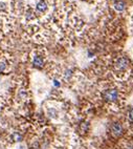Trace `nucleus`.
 <instances>
[{"label": "nucleus", "mask_w": 133, "mask_h": 149, "mask_svg": "<svg viewBox=\"0 0 133 149\" xmlns=\"http://www.w3.org/2000/svg\"><path fill=\"white\" fill-rule=\"evenodd\" d=\"M129 66V60L124 56H120L114 60V68L119 72H125Z\"/></svg>", "instance_id": "obj_1"}, {"label": "nucleus", "mask_w": 133, "mask_h": 149, "mask_svg": "<svg viewBox=\"0 0 133 149\" xmlns=\"http://www.w3.org/2000/svg\"><path fill=\"white\" fill-rule=\"evenodd\" d=\"M103 98L107 102H115L119 99V91L114 88H109L104 91Z\"/></svg>", "instance_id": "obj_2"}, {"label": "nucleus", "mask_w": 133, "mask_h": 149, "mask_svg": "<svg viewBox=\"0 0 133 149\" xmlns=\"http://www.w3.org/2000/svg\"><path fill=\"white\" fill-rule=\"evenodd\" d=\"M111 132L114 137H121L124 132V127L122 126L121 123L115 122L111 125Z\"/></svg>", "instance_id": "obj_3"}, {"label": "nucleus", "mask_w": 133, "mask_h": 149, "mask_svg": "<svg viewBox=\"0 0 133 149\" xmlns=\"http://www.w3.org/2000/svg\"><path fill=\"white\" fill-rule=\"evenodd\" d=\"M113 8H115L117 12H123L126 8L125 0H115L113 2Z\"/></svg>", "instance_id": "obj_4"}, {"label": "nucleus", "mask_w": 133, "mask_h": 149, "mask_svg": "<svg viewBox=\"0 0 133 149\" xmlns=\"http://www.w3.org/2000/svg\"><path fill=\"white\" fill-rule=\"evenodd\" d=\"M47 8V2L45 0H40L38 3H37V6H36V10L39 12V13H44V12H46Z\"/></svg>", "instance_id": "obj_5"}, {"label": "nucleus", "mask_w": 133, "mask_h": 149, "mask_svg": "<svg viewBox=\"0 0 133 149\" xmlns=\"http://www.w3.org/2000/svg\"><path fill=\"white\" fill-rule=\"evenodd\" d=\"M33 64L35 67L42 68L44 65V61H43V59H42V57H40V56H35V57H34V60H33Z\"/></svg>", "instance_id": "obj_6"}, {"label": "nucleus", "mask_w": 133, "mask_h": 149, "mask_svg": "<svg viewBox=\"0 0 133 149\" xmlns=\"http://www.w3.org/2000/svg\"><path fill=\"white\" fill-rule=\"evenodd\" d=\"M47 113H48V116L50 117V118H57V110L56 109H54V108H49L48 110H47Z\"/></svg>", "instance_id": "obj_7"}, {"label": "nucleus", "mask_w": 133, "mask_h": 149, "mask_svg": "<svg viewBox=\"0 0 133 149\" xmlns=\"http://www.w3.org/2000/svg\"><path fill=\"white\" fill-rule=\"evenodd\" d=\"M63 76H64V78H65V79H67V80H68V79H70V77L72 76V70H71V69H66Z\"/></svg>", "instance_id": "obj_8"}, {"label": "nucleus", "mask_w": 133, "mask_h": 149, "mask_svg": "<svg viewBox=\"0 0 133 149\" xmlns=\"http://www.w3.org/2000/svg\"><path fill=\"white\" fill-rule=\"evenodd\" d=\"M13 138H14V141H21L22 140V137H21V135H19V133H14V135H13Z\"/></svg>", "instance_id": "obj_9"}, {"label": "nucleus", "mask_w": 133, "mask_h": 149, "mask_svg": "<svg viewBox=\"0 0 133 149\" xmlns=\"http://www.w3.org/2000/svg\"><path fill=\"white\" fill-rule=\"evenodd\" d=\"M6 64L4 62H0V72H3L6 70Z\"/></svg>", "instance_id": "obj_10"}, {"label": "nucleus", "mask_w": 133, "mask_h": 149, "mask_svg": "<svg viewBox=\"0 0 133 149\" xmlns=\"http://www.w3.org/2000/svg\"><path fill=\"white\" fill-rule=\"evenodd\" d=\"M128 118H129V120H130L131 122H133V107L131 108L130 110H129V112H128Z\"/></svg>", "instance_id": "obj_11"}, {"label": "nucleus", "mask_w": 133, "mask_h": 149, "mask_svg": "<svg viewBox=\"0 0 133 149\" xmlns=\"http://www.w3.org/2000/svg\"><path fill=\"white\" fill-rule=\"evenodd\" d=\"M127 149H133V146H129V147H128Z\"/></svg>", "instance_id": "obj_12"}, {"label": "nucleus", "mask_w": 133, "mask_h": 149, "mask_svg": "<svg viewBox=\"0 0 133 149\" xmlns=\"http://www.w3.org/2000/svg\"><path fill=\"white\" fill-rule=\"evenodd\" d=\"M19 149H23V147H19Z\"/></svg>", "instance_id": "obj_13"}]
</instances>
